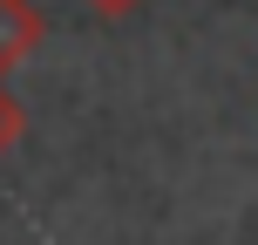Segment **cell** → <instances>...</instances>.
<instances>
[{"mask_svg": "<svg viewBox=\"0 0 258 245\" xmlns=\"http://www.w3.org/2000/svg\"><path fill=\"white\" fill-rule=\"evenodd\" d=\"M41 41H48V14H41L34 0H0V82H7Z\"/></svg>", "mask_w": 258, "mask_h": 245, "instance_id": "obj_1", "label": "cell"}, {"mask_svg": "<svg viewBox=\"0 0 258 245\" xmlns=\"http://www.w3.org/2000/svg\"><path fill=\"white\" fill-rule=\"evenodd\" d=\"M21 136H27V109H21V95H14L7 82H0V157H7Z\"/></svg>", "mask_w": 258, "mask_h": 245, "instance_id": "obj_2", "label": "cell"}, {"mask_svg": "<svg viewBox=\"0 0 258 245\" xmlns=\"http://www.w3.org/2000/svg\"><path fill=\"white\" fill-rule=\"evenodd\" d=\"M89 7H95V14H102V21H122V14H136V7H143V0H89Z\"/></svg>", "mask_w": 258, "mask_h": 245, "instance_id": "obj_3", "label": "cell"}]
</instances>
